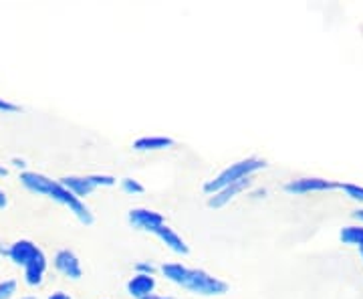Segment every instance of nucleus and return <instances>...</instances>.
<instances>
[{"label": "nucleus", "mask_w": 363, "mask_h": 299, "mask_svg": "<svg viewBox=\"0 0 363 299\" xmlns=\"http://www.w3.org/2000/svg\"><path fill=\"white\" fill-rule=\"evenodd\" d=\"M21 183H23V186H26L30 192L49 196L52 200H57V202L69 207L75 214H77V219L81 222H85V224H91V222H93L89 208L81 202V198H77L73 192H69L61 183L51 180V178H47V176H43V174H37V172H25V174H21Z\"/></svg>", "instance_id": "1"}, {"label": "nucleus", "mask_w": 363, "mask_h": 299, "mask_svg": "<svg viewBox=\"0 0 363 299\" xmlns=\"http://www.w3.org/2000/svg\"><path fill=\"white\" fill-rule=\"evenodd\" d=\"M162 271L169 281L190 289L196 295H222L228 291V286L224 281L212 277L202 269H188L180 263H168L162 267Z\"/></svg>", "instance_id": "2"}, {"label": "nucleus", "mask_w": 363, "mask_h": 299, "mask_svg": "<svg viewBox=\"0 0 363 299\" xmlns=\"http://www.w3.org/2000/svg\"><path fill=\"white\" fill-rule=\"evenodd\" d=\"M264 166H267V164H264L262 160H259V158H247V160L234 162L228 168L222 170L220 174H218L214 180H210L204 188H206V192H218V190L230 186V184L247 180L250 174L259 172V170H262Z\"/></svg>", "instance_id": "3"}, {"label": "nucleus", "mask_w": 363, "mask_h": 299, "mask_svg": "<svg viewBox=\"0 0 363 299\" xmlns=\"http://www.w3.org/2000/svg\"><path fill=\"white\" fill-rule=\"evenodd\" d=\"M341 184L325 180V178H297L286 184L285 190L289 195H309V192H327L335 190Z\"/></svg>", "instance_id": "4"}, {"label": "nucleus", "mask_w": 363, "mask_h": 299, "mask_svg": "<svg viewBox=\"0 0 363 299\" xmlns=\"http://www.w3.org/2000/svg\"><path fill=\"white\" fill-rule=\"evenodd\" d=\"M128 219L135 229H142V231H147V233H156L160 227L166 224L164 217L160 212L147 210V208H133V210H130Z\"/></svg>", "instance_id": "5"}, {"label": "nucleus", "mask_w": 363, "mask_h": 299, "mask_svg": "<svg viewBox=\"0 0 363 299\" xmlns=\"http://www.w3.org/2000/svg\"><path fill=\"white\" fill-rule=\"evenodd\" d=\"M40 249L33 243V241H26V239H21V241H16V243H13L11 247L6 249L4 253L11 257V261H13L14 265H21V267H26L28 263H30V259L39 253Z\"/></svg>", "instance_id": "6"}, {"label": "nucleus", "mask_w": 363, "mask_h": 299, "mask_svg": "<svg viewBox=\"0 0 363 299\" xmlns=\"http://www.w3.org/2000/svg\"><path fill=\"white\" fill-rule=\"evenodd\" d=\"M55 267L61 271V273L69 277V279H79L83 275L81 269V263H79L77 255L69 249H63L55 255Z\"/></svg>", "instance_id": "7"}, {"label": "nucleus", "mask_w": 363, "mask_h": 299, "mask_svg": "<svg viewBox=\"0 0 363 299\" xmlns=\"http://www.w3.org/2000/svg\"><path fill=\"white\" fill-rule=\"evenodd\" d=\"M45 271H47V257L43 251H39L25 267V281L30 287H39L43 283Z\"/></svg>", "instance_id": "8"}, {"label": "nucleus", "mask_w": 363, "mask_h": 299, "mask_svg": "<svg viewBox=\"0 0 363 299\" xmlns=\"http://www.w3.org/2000/svg\"><path fill=\"white\" fill-rule=\"evenodd\" d=\"M154 287H156V279L152 275L138 273L133 279L128 281V293H130L131 298L145 299L152 295Z\"/></svg>", "instance_id": "9"}, {"label": "nucleus", "mask_w": 363, "mask_h": 299, "mask_svg": "<svg viewBox=\"0 0 363 299\" xmlns=\"http://www.w3.org/2000/svg\"><path fill=\"white\" fill-rule=\"evenodd\" d=\"M248 184H250V180H242V183H236V184H230V186H226V188H222V190H218V192H214V196L208 200V207L212 208H222L224 205H228L230 200H233L234 196L240 195L245 188H248Z\"/></svg>", "instance_id": "10"}, {"label": "nucleus", "mask_w": 363, "mask_h": 299, "mask_svg": "<svg viewBox=\"0 0 363 299\" xmlns=\"http://www.w3.org/2000/svg\"><path fill=\"white\" fill-rule=\"evenodd\" d=\"M61 184L77 198L91 195L95 190V183L91 176H65V178H61Z\"/></svg>", "instance_id": "11"}, {"label": "nucleus", "mask_w": 363, "mask_h": 299, "mask_svg": "<svg viewBox=\"0 0 363 299\" xmlns=\"http://www.w3.org/2000/svg\"><path fill=\"white\" fill-rule=\"evenodd\" d=\"M154 234H156L157 239H160V241H162V243H164L166 247L172 249L174 253H180V255H186V253L190 251V249H188V245H186V241L182 239L180 234L176 233L174 229H169V227H166V224H164V227H160V229H157V231Z\"/></svg>", "instance_id": "12"}, {"label": "nucleus", "mask_w": 363, "mask_h": 299, "mask_svg": "<svg viewBox=\"0 0 363 299\" xmlns=\"http://www.w3.org/2000/svg\"><path fill=\"white\" fill-rule=\"evenodd\" d=\"M174 146V140L172 138H164V136H145V138H140L133 142V148L135 150H142V152H147V150H166V148H172Z\"/></svg>", "instance_id": "13"}, {"label": "nucleus", "mask_w": 363, "mask_h": 299, "mask_svg": "<svg viewBox=\"0 0 363 299\" xmlns=\"http://www.w3.org/2000/svg\"><path fill=\"white\" fill-rule=\"evenodd\" d=\"M339 239L343 245H355L357 249H363V227H345L341 229Z\"/></svg>", "instance_id": "14"}, {"label": "nucleus", "mask_w": 363, "mask_h": 299, "mask_svg": "<svg viewBox=\"0 0 363 299\" xmlns=\"http://www.w3.org/2000/svg\"><path fill=\"white\" fill-rule=\"evenodd\" d=\"M14 293H16V281L14 279L0 281V299H13Z\"/></svg>", "instance_id": "15"}, {"label": "nucleus", "mask_w": 363, "mask_h": 299, "mask_svg": "<svg viewBox=\"0 0 363 299\" xmlns=\"http://www.w3.org/2000/svg\"><path fill=\"white\" fill-rule=\"evenodd\" d=\"M339 188L350 196V198H353V200L363 202V186H357V184H341Z\"/></svg>", "instance_id": "16"}, {"label": "nucleus", "mask_w": 363, "mask_h": 299, "mask_svg": "<svg viewBox=\"0 0 363 299\" xmlns=\"http://www.w3.org/2000/svg\"><path fill=\"white\" fill-rule=\"evenodd\" d=\"M121 188H123V192H128V195H142L143 192V186L138 180H131V178H123L121 180Z\"/></svg>", "instance_id": "17"}, {"label": "nucleus", "mask_w": 363, "mask_h": 299, "mask_svg": "<svg viewBox=\"0 0 363 299\" xmlns=\"http://www.w3.org/2000/svg\"><path fill=\"white\" fill-rule=\"evenodd\" d=\"M0 112H4V114H14V112H21V107L0 97Z\"/></svg>", "instance_id": "18"}, {"label": "nucleus", "mask_w": 363, "mask_h": 299, "mask_svg": "<svg viewBox=\"0 0 363 299\" xmlns=\"http://www.w3.org/2000/svg\"><path fill=\"white\" fill-rule=\"evenodd\" d=\"M138 271H140V273L152 275L154 273V267H152V265H147V263H138Z\"/></svg>", "instance_id": "19"}, {"label": "nucleus", "mask_w": 363, "mask_h": 299, "mask_svg": "<svg viewBox=\"0 0 363 299\" xmlns=\"http://www.w3.org/2000/svg\"><path fill=\"white\" fill-rule=\"evenodd\" d=\"M49 299H73L71 295H67L65 291H55L52 295H49Z\"/></svg>", "instance_id": "20"}, {"label": "nucleus", "mask_w": 363, "mask_h": 299, "mask_svg": "<svg viewBox=\"0 0 363 299\" xmlns=\"http://www.w3.org/2000/svg\"><path fill=\"white\" fill-rule=\"evenodd\" d=\"M9 205V200H6V195H4V190H0V208H4Z\"/></svg>", "instance_id": "21"}, {"label": "nucleus", "mask_w": 363, "mask_h": 299, "mask_svg": "<svg viewBox=\"0 0 363 299\" xmlns=\"http://www.w3.org/2000/svg\"><path fill=\"white\" fill-rule=\"evenodd\" d=\"M353 219H357V221L363 222V208H357V210L353 212Z\"/></svg>", "instance_id": "22"}, {"label": "nucleus", "mask_w": 363, "mask_h": 299, "mask_svg": "<svg viewBox=\"0 0 363 299\" xmlns=\"http://www.w3.org/2000/svg\"><path fill=\"white\" fill-rule=\"evenodd\" d=\"M13 162H14V166H16V168H25V166H26L25 160H18V158H14Z\"/></svg>", "instance_id": "23"}, {"label": "nucleus", "mask_w": 363, "mask_h": 299, "mask_svg": "<svg viewBox=\"0 0 363 299\" xmlns=\"http://www.w3.org/2000/svg\"><path fill=\"white\" fill-rule=\"evenodd\" d=\"M9 174V170L6 168H0V176H6Z\"/></svg>", "instance_id": "24"}, {"label": "nucleus", "mask_w": 363, "mask_h": 299, "mask_svg": "<svg viewBox=\"0 0 363 299\" xmlns=\"http://www.w3.org/2000/svg\"><path fill=\"white\" fill-rule=\"evenodd\" d=\"M145 299H172V298H160V295H150V298Z\"/></svg>", "instance_id": "25"}, {"label": "nucleus", "mask_w": 363, "mask_h": 299, "mask_svg": "<svg viewBox=\"0 0 363 299\" xmlns=\"http://www.w3.org/2000/svg\"><path fill=\"white\" fill-rule=\"evenodd\" d=\"M21 299H37V298H33V295H28V298H21Z\"/></svg>", "instance_id": "26"}, {"label": "nucleus", "mask_w": 363, "mask_h": 299, "mask_svg": "<svg viewBox=\"0 0 363 299\" xmlns=\"http://www.w3.org/2000/svg\"><path fill=\"white\" fill-rule=\"evenodd\" d=\"M359 255H362V259H363V249H359Z\"/></svg>", "instance_id": "27"}]
</instances>
